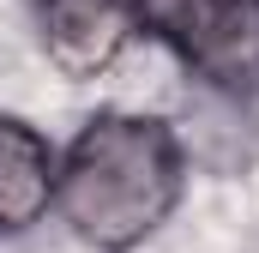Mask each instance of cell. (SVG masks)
I'll use <instances>...</instances> for the list:
<instances>
[{
	"instance_id": "277c9868",
	"label": "cell",
	"mask_w": 259,
	"mask_h": 253,
	"mask_svg": "<svg viewBox=\"0 0 259 253\" xmlns=\"http://www.w3.org/2000/svg\"><path fill=\"white\" fill-rule=\"evenodd\" d=\"M55 151L36 126H24L18 115H0V235L30 229L49 199H55Z\"/></svg>"
},
{
	"instance_id": "6da1fadb",
	"label": "cell",
	"mask_w": 259,
	"mask_h": 253,
	"mask_svg": "<svg viewBox=\"0 0 259 253\" xmlns=\"http://www.w3.org/2000/svg\"><path fill=\"white\" fill-rule=\"evenodd\" d=\"M181 199V145L151 115H97L72 139L55 205L103 253L139 247Z\"/></svg>"
},
{
	"instance_id": "3957f363",
	"label": "cell",
	"mask_w": 259,
	"mask_h": 253,
	"mask_svg": "<svg viewBox=\"0 0 259 253\" xmlns=\"http://www.w3.org/2000/svg\"><path fill=\"white\" fill-rule=\"evenodd\" d=\"M42 49L66 78H97L127 43V6L121 0H30Z\"/></svg>"
},
{
	"instance_id": "7a4b0ae2",
	"label": "cell",
	"mask_w": 259,
	"mask_h": 253,
	"mask_svg": "<svg viewBox=\"0 0 259 253\" xmlns=\"http://www.w3.org/2000/svg\"><path fill=\"white\" fill-rule=\"evenodd\" d=\"M139 24L217 91L259 85V0H133Z\"/></svg>"
}]
</instances>
